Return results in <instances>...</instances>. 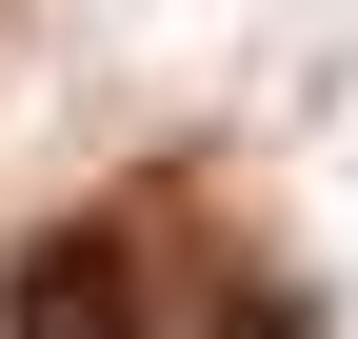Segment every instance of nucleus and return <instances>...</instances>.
Instances as JSON below:
<instances>
[{
	"instance_id": "obj_1",
	"label": "nucleus",
	"mask_w": 358,
	"mask_h": 339,
	"mask_svg": "<svg viewBox=\"0 0 358 339\" xmlns=\"http://www.w3.org/2000/svg\"><path fill=\"white\" fill-rule=\"evenodd\" d=\"M0 339H159V300H140V240H120V220L20 240V279H0Z\"/></svg>"
},
{
	"instance_id": "obj_2",
	"label": "nucleus",
	"mask_w": 358,
	"mask_h": 339,
	"mask_svg": "<svg viewBox=\"0 0 358 339\" xmlns=\"http://www.w3.org/2000/svg\"><path fill=\"white\" fill-rule=\"evenodd\" d=\"M199 339H299V319H279V300H219V319H199Z\"/></svg>"
}]
</instances>
